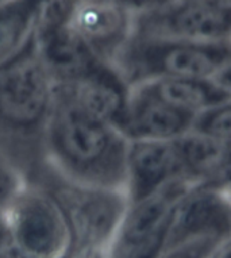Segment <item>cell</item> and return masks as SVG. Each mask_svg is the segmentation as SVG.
<instances>
[{
    "instance_id": "5b68a950",
    "label": "cell",
    "mask_w": 231,
    "mask_h": 258,
    "mask_svg": "<svg viewBox=\"0 0 231 258\" xmlns=\"http://www.w3.org/2000/svg\"><path fill=\"white\" fill-rule=\"evenodd\" d=\"M231 234V194L218 184L188 190L173 210L165 247L196 239H223Z\"/></svg>"
},
{
    "instance_id": "277c9868",
    "label": "cell",
    "mask_w": 231,
    "mask_h": 258,
    "mask_svg": "<svg viewBox=\"0 0 231 258\" xmlns=\"http://www.w3.org/2000/svg\"><path fill=\"white\" fill-rule=\"evenodd\" d=\"M231 9L189 2L157 3L139 18L135 35L189 42L228 41Z\"/></svg>"
},
{
    "instance_id": "4fadbf2b",
    "label": "cell",
    "mask_w": 231,
    "mask_h": 258,
    "mask_svg": "<svg viewBox=\"0 0 231 258\" xmlns=\"http://www.w3.org/2000/svg\"><path fill=\"white\" fill-rule=\"evenodd\" d=\"M220 241L218 239H196V241L184 242L180 245L170 246V247L164 249L160 258H207Z\"/></svg>"
},
{
    "instance_id": "ba28073f",
    "label": "cell",
    "mask_w": 231,
    "mask_h": 258,
    "mask_svg": "<svg viewBox=\"0 0 231 258\" xmlns=\"http://www.w3.org/2000/svg\"><path fill=\"white\" fill-rule=\"evenodd\" d=\"M195 118L131 85L119 128L129 140H176L192 130Z\"/></svg>"
},
{
    "instance_id": "2e32d148",
    "label": "cell",
    "mask_w": 231,
    "mask_h": 258,
    "mask_svg": "<svg viewBox=\"0 0 231 258\" xmlns=\"http://www.w3.org/2000/svg\"><path fill=\"white\" fill-rule=\"evenodd\" d=\"M177 2H189V3H200V5L219 6V7H230L231 0H177Z\"/></svg>"
},
{
    "instance_id": "30bf717a",
    "label": "cell",
    "mask_w": 231,
    "mask_h": 258,
    "mask_svg": "<svg viewBox=\"0 0 231 258\" xmlns=\"http://www.w3.org/2000/svg\"><path fill=\"white\" fill-rule=\"evenodd\" d=\"M127 25L126 11L119 0H91L76 15L77 34L97 49L119 45L126 35Z\"/></svg>"
},
{
    "instance_id": "7a4b0ae2",
    "label": "cell",
    "mask_w": 231,
    "mask_h": 258,
    "mask_svg": "<svg viewBox=\"0 0 231 258\" xmlns=\"http://www.w3.org/2000/svg\"><path fill=\"white\" fill-rule=\"evenodd\" d=\"M228 61V41L189 42L135 35L125 51L123 69L134 85L166 77L212 79Z\"/></svg>"
},
{
    "instance_id": "e0dca14e",
    "label": "cell",
    "mask_w": 231,
    "mask_h": 258,
    "mask_svg": "<svg viewBox=\"0 0 231 258\" xmlns=\"http://www.w3.org/2000/svg\"><path fill=\"white\" fill-rule=\"evenodd\" d=\"M122 5H134V6H142L146 5L149 2H153V0H119Z\"/></svg>"
},
{
    "instance_id": "52a82bcc",
    "label": "cell",
    "mask_w": 231,
    "mask_h": 258,
    "mask_svg": "<svg viewBox=\"0 0 231 258\" xmlns=\"http://www.w3.org/2000/svg\"><path fill=\"white\" fill-rule=\"evenodd\" d=\"M179 178L185 176L177 138L130 140L126 178L130 204L145 199Z\"/></svg>"
},
{
    "instance_id": "9c48e42d",
    "label": "cell",
    "mask_w": 231,
    "mask_h": 258,
    "mask_svg": "<svg viewBox=\"0 0 231 258\" xmlns=\"http://www.w3.org/2000/svg\"><path fill=\"white\" fill-rule=\"evenodd\" d=\"M161 102L196 116L203 111L231 99L212 79L166 77L134 84ZM131 87V85H130Z\"/></svg>"
},
{
    "instance_id": "8fae6325",
    "label": "cell",
    "mask_w": 231,
    "mask_h": 258,
    "mask_svg": "<svg viewBox=\"0 0 231 258\" xmlns=\"http://www.w3.org/2000/svg\"><path fill=\"white\" fill-rule=\"evenodd\" d=\"M42 0H14L0 7V62L14 54Z\"/></svg>"
},
{
    "instance_id": "ac0fdd59",
    "label": "cell",
    "mask_w": 231,
    "mask_h": 258,
    "mask_svg": "<svg viewBox=\"0 0 231 258\" xmlns=\"http://www.w3.org/2000/svg\"><path fill=\"white\" fill-rule=\"evenodd\" d=\"M228 42L231 43V34H230V37H228Z\"/></svg>"
},
{
    "instance_id": "3957f363",
    "label": "cell",
    "mask_w": 231,
    "mask_h": 258,
    "mask_svg": "<svg viewBox=\"0 0 231 258\" xmlns=\"http://www.w3.org/2000/svg\"><path fill=\"white\" fill-rule=\"evenodd\" d=\"M51 106L50 75L37 49L26 47L0 62V116L14 126L39 122Z\"/></svg>"
},
{
    "instance_id": "9a60e30c",
    "label": "cell",
    "mask_w": 231,
    "mask_h": 258,
    "mask_svg": "<svg viewBox=\"0 0 231 258\" xmlns=\"http://www.w3.org/2000/svg\"><path fill=\"white\" fill-rule=\"evenodd\" d=\"M207 258H231V234L223 238Z\"/></svg>"
},
{
    "instance_id": "6da1fadb",
    "label": "cell",
    "mask_w": 231,
    "mask_h": 258,
    "mask_svg": "<svg viewBox=\"0 0 231 258\" xmlns=\"http://www.w3.org/2000/svg\"><path fill=\"white\" fill-rule=\"evenodd\" d=\"M50 138L60 160L73 172L105 188L126 185L130 140L68 88L53 104Z\"/></svg>"
},
{
    "instance_id": "8992f818",
    "label": "cell",
    "mask_w": 231,
    "mask_h": 258,
    "mask_svg": "<svg viewBox=\"0 0 231 258\" xmlns=\"http://www.w3.org/2000/svg\"><path fill=\"white\" fill-rule=\"evenodd\" d=\"M11 231L27 258H61L71 239L64 212L53 202L39 196H30L17 204Z\"/></svg>"
},
{
    "instance_id": "7c38bea8",
    "label": "cell",
    "mask_w": 231,
    "mask_h": 258,
    "mask_svg": "<svg viewBox=\"0 0 231 258\" xmlns=\"http://www.w3.org/2000/svg\"><path fill=\"white\" fill-rule=\"evenodd\" d=\"M191 132L218 141L223 145L231 144V99L219 103L202 114L196 115Z\"/></svg>"
},
{
    "instance_id": "5bb4252c",
    "label": "cell",
    "mask_w": 231,
    "mask_h": 258,
    "mask_svg": "<svg viewBox=\"0 0 231 258\" xmlns=\"http://www.w3.org/2000/svg\"><path fill=\"white\" fill-rule=\"evenodd\" d=\"M212 80H214L220 88L224 89V91L231 96V61H228V62H227L226 65L212 77Z\"/></svg>"
}]
</instances>
